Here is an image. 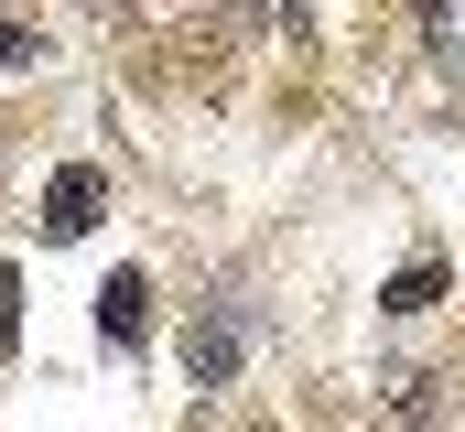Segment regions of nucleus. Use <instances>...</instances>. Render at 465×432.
I'll return each instance as SVG.
<instances>
[{"label": "nucleus", "instance_id": "1", "mask_svg": "<svg viewBox=\"0 0 465 432\" xmlns=\"http://www.w3.org/2000/svg\"><path fill=\"white\" fill-rule=\"evenodd\" d=\"M238 346H249V335H238V303H206V314L184 324V368H195V389H228V378H238Z\"/></svg>", "mask_w": 465, "mask_h": 432}, {"label": "nucleus", "instance_id": "2", "mask_svg": "<svg viewBox=\"0 0 465 432\" xmlns=\"http://www.w3.org/2000/svg\"><path fill=\"white\" fill-rule=\"evenodd\" d=\"M109 206V184H98V162H65L54 184H44V238H87Z\"/></svg>", "mask_w": 465, "mask_h": 432}, {"label": "nucleus", "instance_id": "3", "mask_svg": "<svg viewBox=\"0 0 465 432\" xmlns=\"http://www.w3.org/2000/svg\"><path fill=\"white\" fill-rule=\"evenodd\" d=\"M98 335H109L119 357L152 335V281H141V270H109V281H98Z\"/></svg>", "mask_w": 465, "mask_h": 432}, {"label": "nucleus", "instance_id": "4", "mask_svg": "<svg viewBox=\"0 0 465 432\" xmlns=\"http://www.w3.org/2000/svg\"><path fill=\"white\" fill-rule=\"evenodd\" d=\"M433 303H444V260H411V270L379 292V314H433Z\"/></svg>", "mask_w": 465, "mask_h": 432}, {"label": "nucleus", "instance_id": "5", "mask_svg": "<svg viewBox=\"0 0 465 432\" xmlns=\"http://www.w3.org/2000/svg\"><path fill=\"white\" fill-rule=\"evenodd\" d=\"M379 389H390V411H401V422H411V432L433 422V378H422V368H390Z\"/></svg>", "mask_w": 465, "mask_h": 432}, {"label": "nucleus", "instance_id": "6", "mask_svg": "<svg viewBox=\"0 0 465 432\" xmlns=\"http://www.w3.org/2000/svg\"><path fill=\"white\" fill-rule=\"evenodd\" d=\"M33 54H44V33H33V22H11V11H0V65H33Z\"/></svg>", "mask_w": 465, "mask_h": 432}]
</instances>
